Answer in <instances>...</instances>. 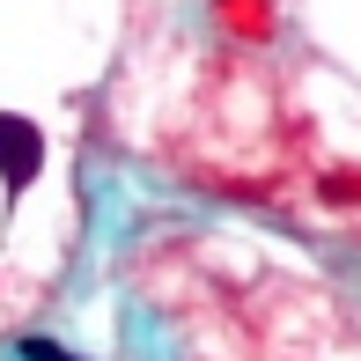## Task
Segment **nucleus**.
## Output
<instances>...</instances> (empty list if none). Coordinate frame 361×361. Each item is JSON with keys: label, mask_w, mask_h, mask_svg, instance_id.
Returning a JSON list of instances; mask_svg holds the SVG:
<instances>
[{"label": "nucleus", "mask_w": 361, "mask_h": 361, "mask_svg": "<svg viewBox=\"0 0 361 361\" xmlns=\"http://www.w3.org/2000/svg\"><path fill=\"white\" fill-rule=\"evenodd\" d=\"M317 192L332 207H361V170H332V177H317Z\"/></svg>", "instance_id": "nucleus-3"}, {"label": "nucleus", "mask_w": 361, "mask_h": 361, "mask_svg": "<svg viewBox=\"0 0 361 361\" xmlns=\"http://www.w3.org/2000/svg\"><path fill=\"white\" fill-rule=\"evenodd\" d=\"M15 354H23V361H81V354H67V347H59V339H23Z\"/></svg>", "instance_id": "nucleus-4"}, {"label": "nucleus", "mask_w": 361, "mask_h": 361, "mask_svg": "<svg viewBox=\"0 0 361 361\" xmlns=\"http://www.w3.org/2000/svg\"><path fill=\"white\" fill-rule=\"evenodd\" d=\"M37 170H44V133H37V118L0 111V185H8V200H23V192L37 185Z\"/></svg>", "instance_id": "nucleus-1"}, {"label": "nucleus", "mask_w": 361, "mask_h": 361, "mask_svg": "<svg viewBox=\"0 0 361 361\" xmlns=\"http://www.w3.org/2000/svg\"><path fill=\"white\" fill-rule=\"evenodd\" d=\"M228 30H243V37H266V30H273V8H266V0H228Z\"/></svg>", "instance_id": "nucleus-2"}]
</instances>
